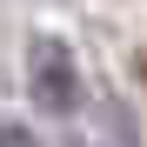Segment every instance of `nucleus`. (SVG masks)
Returning <instances> with one entry per match:
<instances>
[{"mask_svg": "<svg viewBox=\"0 0 147 147\" xmlns=\"http://www.w3.org/2000/svg\"><path fill=\"white\" fill-rule=\"evenodd\" d=\"M27 80H34V100L54 107V114H74L80 107V80H74V54L60 40H34L27 54Z\"/></svg>", "mask_w": 147, "mask_h": 147, "instance_id": "f257e3e1", "label": "nucleus"}, {"mask_svg": "<svg viewBox=\"0 0 147 147\" xmlns=\"http://www.w3.org/2000/svg\"><path fill=\"white\" fill-rule=\"evenodd\" d=\"M0 147H34V134H27V127H13V120H0Z\"/></svg>", "mask_w": 147, "mask_h": 147, "instance_id": "f03ea898", "label": "nucleus"}]
</instances>
